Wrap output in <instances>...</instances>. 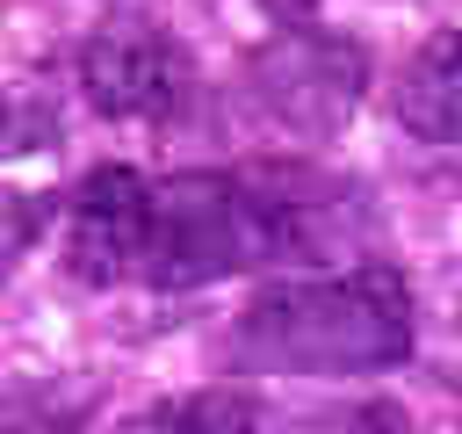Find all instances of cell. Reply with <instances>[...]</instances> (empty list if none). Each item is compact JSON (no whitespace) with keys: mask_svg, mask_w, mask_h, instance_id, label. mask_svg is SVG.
Here are the masks:
<instances>
[{"mask_svg":"<svg viewBox=\"0 0 462 434\" xmlns=\"http://www.w3.org/2000/svg\"><path fill=\"white\" fill-rule=\"evenodd\" d=\"M238 347L267 369L303 376H368L411 354V289L397 268L368 260L346 275H303L253 297Z\"/></svg>","mask_w":462,"mask_h":434,"instance_id":"cell-1","label":"cell"},{"mask_svg":"<svg viewBox=\"0 0 462 434\" xmlns=\"http://www.w3.org/2000/svg\"><path fill=\"white\" fill-rule=\"evenodd\" d=\"M361 94H368V51L354 36L310 29V22L274 29L238 72L245 116L282 145H332L354 123Z\"/></svg>","mask_w":462,"mask_h":434,"instance_id":"cell-2","label":"cell"},{"mask_svg":"<svg viewBox=\"0 0 462 434\" xmlns=\"http://www.w3.org/2000/svg\"><path fill=\"white\" fill-rule=\"evenodd\" d=\"M188 51L152 14H116L79 43V87L101 116L123 123H166L188 101Z\"/></svg>","mask_w":462,"mask_h":434,"instance_id":"cell-3","label":"cell"},{"mask_svg":"<svg viewBox=\"0 0 462 434\" xmlns=\"http://www.w3.org/2000/svg\"><path fill=\"white\" fill-rule=\"evenodd\" d=\"M152 246V181L130 166H94L65 210V253L79 282H130L144 275Z\"/></svg>","mask_w":462,"mask_h":434,"instance_id":"cell-4","label":"cell"},{"mask_svg":"<svg viewBox=\"0 0 462 434\" xmlns=\"http://www.w3.org/2000/svg\"><path fill=\"white\" fill-rule=\"evenodd\" d=\"M397 123L419 145H462V29L426 36L397 72Z\"/></svg>","mask_w":462,"mask_h":434,"instance_id":"cell-5","label":"cell"},{"mask_svg":"<svg viewBox=\"0 0 462 434\" xmlns=\"http://www.w3.org/2000/svg\"><path fill=\"white\" fill-rule=\"evenodd\" d=\"M51 130H58V116H51L36 94H22V87L0 80V152H36Z\"/></svg>","mask_w":462,"mask_h":434,"instance_id":"cell-6","label":"cell"},{"mask_svg":"<svg viewBox=\"0 0 462 434\" xmlns=\"http://www.w3.org/2000/svg\"><path fill=\"white\" fill-rule=\"evenodd\" d=\"M152 420H166V427H253V420H260V405H245V398L217 391V398H173V405H159Z\"/></svg>","mask_w":462,"mask_h":434,"instance_id":"cell-7","label":"cell"},{"mask_svg":"<svg viewBox=\"0 0 462 434\" xmlns=\"http://www.w3.org/2000/svg\"><path fill=\"white\" fill-rule=\"evenodd\" d=\"M29 239H36V210H29V195H22V188H7V181H0V275L29 253Z\"/></svg>","mask_w":462,"mask_h":434,"instance_id":"cell-8","label":"cell"},{"mask_svg":"<svg viewBox=\"0 0 462 434\" xmlns=\"http://www.w3.org/2000/svg\"><path fill=\"white\" fill-rule=\"evenodd\" d=\"M267 14H282V22H303V14H310V0H267Z\"/></svg>","mask_w":462,"mask_h":434,"instance_id":"cell-9","label":"cell"}]
</instances>
